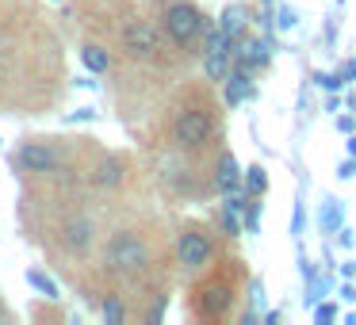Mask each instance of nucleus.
I'll list each match as a JSON object with an SVG mask.
<instances>
[{
  "label": "nucleus",
  "instance_id": "39448f33",
  "mask_svg": "<svg viewBox=\"0 0 356 325\" xmlns=\"http://www.w3.org/2000/svg\"><path fill=\"white\" fill-rule=\"evenodd\" d=\"M115 47L123 50L127 62L149 65V69H172V65L184 62V58L172 50V42L165 39V31L157 27V19L154 16H142V12H131L127 19H119Z\"/></svg>",
  "mask_w": 356,
  "mask_h": 325
},
{
  "label": "nucleus",
  "instance_id": "20e7f679",
  "mask_svg": "<svg viewBox=\"0 0 356 325\" xmlns=\"http://www.w3.org/2000/svg\"><path fill=\"white\" fill-rule=\"evenodd\" d=\"M154 19L184 62H195L211 47V16L195 0H154Z\"/></svg>",
  "mask_w": 356,
  "mask_h": 325
},
{
  "label": "nucleus",
  "instance_id": "ddd939ff",
  "mask_svg": "<svg viewBox=\"0 0 356 325\" xmlns=\"http://www.w3.org/2000/svg\"><path fill=\"white\" fill-rule=\"evenodd\" d=\"M0 322H4V306H0Z\"/></svg>",
  "mask_w": 356,
  "mask_h": 325
},
{
  "label": "nucleus",
  "instance_id": "0eeeda50",
  "mask_svg": "<svg viewBox=\"0 0 356 325\" xmlns=\"http://www.w3.org/2000/svg\"><path fill=\"white\" fill-rule=\"evenodd\" d=\"M58 238H62V249L70 256H88L96 249V238H100V226H96V218L88 215V210H73L70 218L62 222V230H58Z\"/></svg>",
  "mask_w": 356,
  "mask_h": 325
},
{
  "label": "nucleus",
  "instance_id": "423d86ee",
  "mask_svg": "<svg viewBox=\"0 0 356 325\" xmlns=\"http://www.w3.org/2000/svg\"><path fill=\"white\" fill-rule=\"evenodd\" d=\"M226 249L230 245H226L222 233L211 222H200V218H184V222L172 230V264H177V272L188 279L207 268L215 256H222Z\"/></svg>",
  "mask_w": 356,
  "mask_h": 325
},
{
  "label": "nucleus",
  "instance_id": "1a4fd4ad",
  "mask_svg": "<svg viewBox=\"0 0 356 325\" xmlns=\"http://www.w3.org/2000/svg\"><path fill=\"white\" fill-rule=\"evenodd\" d=\"M127 176H131V161L123 153H100V161L88 169V184L96 192H119L127 184Z\"/></svg>",
  "mask_w": 356,
  "mask_h": 325
},
{
  "label": "nucleus",
  "instance_id": "f257e3e1",
  "mask_svg": "<svg viewBox=\"0 0 356 325\" xmlns=\"http://www.w3.org/2000/svg\"><path fill=\"white\" fill-rule=\"evenodd\" d=\"M226 111L207 81L177 88L161 115V180L180 199L218 192V169L226 157Z\"/></svg>",
  "mask_w": 356,
  "mask_h": 325
},
{
  "label": "nucleus",
  "instance_id": "9d476101",
  "mask_svg": "<svg viewBox=\"0 0 356 325\" xmlns=\"http://www.w3.org/2000/svg\"><path fill=\"white\" fill-rule=\"evenodd\" d=\"M100 314H104V322H111V325H123L127 322V302H123V291H108L100 299Z\"/></svg>",
  "mask_w": 356,
  "mask_h": 325
},
{
  "label": "nucleus",
  "instance_id": "6e6552de",
  "mask_svg": "<svg viewBox=\"0 0 356 325\" xmlns=\"http://www.w3.org/2000/svg\"><path fill=\"white\" fill-rule=\"evenodd\" d=\"M12 161H16V169H24V172L50 176V172H58L65 165V153L54 146V142H24Z\"/></svg>",
  "mask_w": 356,
  "mask_h": 325
},
{
  "label": "nucleus",
  "instance_id": "f03ea898",
  "mask_svg": "<svg viewBox=\"0 0 356 325\" xmlns=\"http://www.w3.org/2000/svg\"><path fill=\"white\" fill-rule=\"evenodd\" d=\"M169 264H172V233H161V226L149 222L115 226L100 249V272L115 287L149 283Z\"/></svg>",
  "mask_w": 356,
  "mask_h": 325
},
{
  "label": "nucleus",
  "instance_id": "f8f14e48",
  "mask_svg": "<svg viewBox=\"0 0 356 325\" xmlns=\"http://www.w3.org/2000/svg\"><path fill=\"white\" fill-rule=\"evenodd\" d=\"M27 279H31V283H35V287H39V291H42V294H54V283H50V279H47V276H39V272H27Z\"/></svg>",
  "mask_w": 356,
  "mask_h": 325
},
{
  "label": "nucleus",
  "instance_id": "7ed1b4c3",
  "mask_svg": "<svg viewBox=\"0 0 356 325\" xmlns=\"http://www.w3.org/2000/svg\"><path fill=\"white\" fill-rule=\"evenodd\" d=\"M245 291H249V264L234 249H226L222 256H215L207 268L188 279L184 310L200 325H226L241 314Z\"/></svg>",
  "mask_w": 356,
  "mask_h": 325
},
{
  "label": "nucleus",
  "instance_id": "9b49d317",
  "mask_svg": "<svg viewBox=\"0 0 356 325\" xmlns=\"http://www.w3.org/2000/svg\"><path fill=\"white\" fill-rule=\"evenodd\" d=\"M81 58H85V65H88V69H92V73H104V69H108V65H111L108 50H104V47H96V42H88V47L81 50Z\"/></svg>",
  "mask_w": 356,
  "mask_h": 325
}]
</instances>
